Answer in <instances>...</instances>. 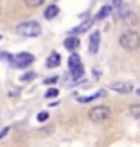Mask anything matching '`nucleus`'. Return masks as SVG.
I'll return each instance as SVG.
<instances>
[{"mask_svg": "<svg viewBox=\"0 0 140 147\" xmlns=\"http://www.w3.org/2000/svg\"><path fill=\"white\" fill-rule=\"evenodd\" d=\"M14 32L24 36V38H36V36L41 34V25L34 20H27V22H22L14 27Z\"/></svg>", "mask_w": 140, "mask_h": 147, "instance_id": "obj_2", "label": "nucleus"}, {"mask_svg": "<svg viewBox=\"0 0 140 147\" xmlns=\"http://www.w3.org/2000/svg\"><path fill=\"white\" fill-rule=\"evenodd\" d=\"M56 81H57V77H49L45 81V84H52V83H56Z\"/></svg>", "mask_w": 140, "mask_h": 147, "instance_id": "obj_19", "label": "nucleus"}, {"mask_svg": "<svg viewBox=\"0 0 140 147\" xmlns=\"http://www.w3.org/2000/svg\"><path fill=\"white\" fill-rule=\"evenodd\" d=\"M9 61H11L13 67H16V68H27L29 65L34 63V56L29 54V52H20L16 56H11Z\"/></svg>", "mask_w": 140, "mask_h": 147, "instance_id": "obj_5", "label": "nucleus"}, {"mask_svg": "<svg viewBox=\"0 0 140 147\" xmlns=\"http://www.w3.org/2000/svg\"><path fill=\"white\" fill-rule=\"evenodd\" d=\"M60 65H61V56L57 52H50V56L47 57V67L56 68V67H60Z\"/></svg>", "mask_w": 140, "mask_h": 147, "instance_id": "obj_8", "label": "nucleus"}, {"mask_svg": "<svg viewBox=\"0 0 140 147\" xmlns=\"http://www.w3.org/2000/svg\"><path fill=\"white\" fill-rule=\"evenodd\" d=\"M57 95H60V90H57V88H49V90L45 92V97H47V99L57 97Z\"/></svg>", "mask_w": 140, "mask_h": 147, "instance_id": "obj_14", "label": "nucleus"}, {"mask_svg": "<svg viewBox=\"0 0 140 147\" xmlns=\"http://www.w3.org/2000/svg\"><path fill=\"white\" fill-rule=\"evenodd\" d=\"M20 79H22V81H31V79H34V74H24Z\"/></svg>", "mask_w": 140, "mask_h": 147, "instance_id": "obj_17", "label": "nucleus"}, {"mask_svg": "<svg viewBox=\"0 0 140 147\" xmlns=\"http://www.w3.org/2000/svg\"><path fill=\"white\" fill-rule=\"evenodd\" d=\"M99 41H101V32L99 31H93L92 36H90V45H88L90 54H97L99 52Z\"/></svg>", "mask_w": 140, "mask_h": 147, "instance_id": "obj_6", "label": "nucleus"}, {"mask_svg": "<svg viewBox=\"0 0 140 147\" xmlns=\"http://www.w3.org/2000/svg\"><path fill=\"white\" fill-rule=\"evenodd\" d=\"M45 0H24V4L27 5V7H31V9H36V7H40Z\"/></svg>", "mask_w": 140, "mask_h": 147, "instance_id": "obj_12", "label": "nucleus"}, {"mask_svg": "<svg viewBox=\"0 0 140 147\" xmlns=\"http://www.w3.org/2000/svg\"><path fill=\"white\" fill-rule=\"evenodd\" d=\"M119 45L128 52H135V50L140 49V34L133 29H126L119 36Z\"/></svg>", "mask_w": 140, "mask_h": 147, "instance_id": "obj_1", "label": "nucleus"}, {"mask_svg": "<svg viewBox=\"0 0 140 147\" xmlns=\"http://www.w3.org/2000/svg\"><path fill=\"white\" fill-rule=\"evenodd\" d=\"M68 68H70V76L74 79H79L85 74V67H83V63H81V57L76 52H72L70 57H68Z\"/></svg>", "mask_w": 140, "mask_h": 147, "instance_id": "obj_4", "label": "nucleus"}, {"mask_svg": "<svg viewBox=\"0 0 140 147\" xmlns=\"http://www.w3.org/2000/svg\"><path fill=\"white\" fill-rule=\"evenodd\" d=\"M112 90L113 92H119V93H129L133 90V86L128 84V83H113L112 84Z\"/></svg>", "mask_w": 140, "mask_h": 147, "instance_id": "obj_9", "label": "nucleus"}, {"mask_svg": "<svg viewBox=\"0 0 140 147\" xmlns=\"http://www.w3.org/2000/svg\"><path fill=\"white\" fill-rule=\"evenodd\" d=\"M63 45H65L67 50H70V52H76L77 47H79V40L76 38V36H68V38L63 41Z\"/></svg>", "mask_w": 140, "mask_h": 147, "instance_id": "obj_7", "label": "nucleus"}, {"mask_svg": "<svg viewBox=\"0 0 140 147\" xmlns=\"http://www.w3.org/2000/svg\"><path fill=\"white\" fill-rule=\"evenodd\" d=\"M137 93H138V95H140V90H137Z\"/></svg>", "mask_w": 140, "mask_h": 147, "instance_id": "obj_20", "label": "nucleus"}, {"mask_svg": "<svg viewBox=\"0 0 140 147\" xmlns=\"http://www.w3.org/2000/svg\"><path fill=\"white\" fill-rule=\"evenodd\" d=\"M7 131H9V127H4L2 131H0V140H2V138H4V136L7 135Z\"/></svg>", "mask_w": 140, "mask_h": 147, "instance_id": "obj_18", "label": "nucleus"}, {"mask_svg": "<svg viewBox=\"0 0 140 147\" xmlns=\"http://www.w3.org/2000/svg\"><path fill=\"white\" fill-rule=\"evenodd\" d=\"M57 13H60V7H57L56 4H52V5H49L47 9H45L43 16H45L47 20H52V18H56V16H57Z\"/></svg>", "mask_w": 140, "mask_h": 147, "instance_id": "obj_10", "label": "nucleus"}, {"mask_svg": "<svg viewBox=\"0 0 140 147\" xmlns=\"http://www.w3.org/2000/svg\"><path fill=\"white\" fill-rule=\"evenodd\" d=\"M90 24H92L90 20H88V22H85V24H81L79 27H76V29H74V32H83V31H86V29L90 27Z\"/></svg>", "mask_w": 140, "mask_h": 147, "instance_id": "obj_15", "label": "nucleus"}, {"mask_svg": "<svg viewBox=\"0 0 140 147\" xmlns=\"http://www.w3.org/2000/svg\"><path fill=\"white\" fill-rule=\"evenodd\" d=\"M0 40H2V36H0Z\"/></svg>", "mask_w": 140, "mask_h": 147, "instance_id": "obj_21", "label": "nucleus"}, {"mask_svg": "<svg viewBox=\"0 0 140 147\" xmlns=\"http://www.w3.org/2000/svg\"><path fill=\"white\" fill-rule=\"evenodd\" d=\"M129 115L135 117V119H140V104H131L129 106Z\"/></svg>", "mask_w": 140, "mask_h": 147, "instance_id": "obj_13", "label": "nucleus"}, {"mask_svg": "<svg viewBox=\"0 0 140 147\" xmlns=\"http://www.w3.org/2000/svg\"><path fill=\"white\" fill-rule=\"evenodd\" d=\"M110 13H112V5H104V7H102V9L99 11V14H97V16H95V20H97V22H101V20H104V18L108 16Z\"/></svg>", "mask_w": 140, "mask_h": 147, "instance_id": "obj_11", "label": "nucleus"}, {"mask_svg": "<svg viewBox=\"0 0 140 147\" xmlns=\"http://www.w3.org/2000/svg\"><path fill=\"white\" fill-rule=\"evenodd\" d=\"M110 117H112V109L108 106H95L88 111V119L93 124H102V122H106Z\"/></svg>", "mask_w": 140, "mask_h": 147, "instance_id": "obj_3", "label": "nucleus"}, {"mask_svg": "<svg viewBox=\"0 0 140 147\" xmlns=\"http://www.w3.org/2000/svg\"><path fill=\"white\" fill-rule=\"evenodd\" d=\"M49 119V113H45V111H41V113H38V120L40 122H45Z\"/></svg>", "mask_w": 140, "mask_h": 147, "instance_id": "obj_16", "label": "nucleus"}]
</instances>
